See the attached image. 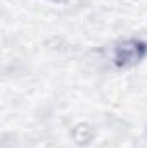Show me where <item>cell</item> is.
I'll return each instance as SVG.
<instances>
[{
	"label": "cell",
	"mask_w": 147,
	"mask_h": 148,
	"mask_svg": "<svg viewBox=\"0 0 147 148\" xmlns=\"http://www.w3.org/2000/svg\"><path fill=\"white\" fill-rule=\"evenodd\" d=\"M146 52H147L146 43H142L139 40H126V41H121L116 47L114 62L119 67H128V66H133L139 60H142Z\"/></svg>",
	"instance_id": "obj_1"
},
{
	"label": "cell",
	"mask_w": 147,
	"mask_h": 148,
	"mask_svg": "<svg viewBox=\"0 0 147 148\" xmlns=\"http://www.w3.org/2000/svg\"><path fill=\"white\" fill-rule=\"evenodd\" d=\"M92 136H94V131L87 126V124H81V126H78L76 129L73 131V138L76 143H80V145H83V143H87V141H90L92 140Z\"/></svg>",
	"instance_id": "obj_2"
}]
</instances>
